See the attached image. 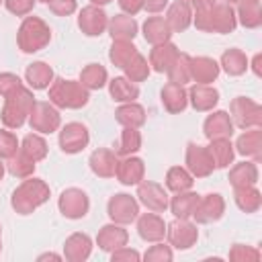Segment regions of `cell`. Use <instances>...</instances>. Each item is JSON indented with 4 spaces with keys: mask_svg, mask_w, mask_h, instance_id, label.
<instances>
[{
    "mask_svg": "<svg viewBox=\"0 0 262 262\" xmlns=\"http://www.w3.org/2000/svg\"><path fill=\"white\" fill-rule=\"evenodd\" d=\"M192 23L203 33H231L237 25L235 12L227 2H215L209 8H201L192 14Z\"/></svg>",
    "mask_w": 262,
    "mask_h": 262,
    "instance_id": "1",
    "label": "cell"
},
{
    "mask_svg": "<svg viewBox=\"0 0 262 262\" xmlns=\"http://www.w3.org/2000/svg\"><path fill=\"white\" fill-rule=\"evenodd\" d=\"M59 213L66 219H82L90 209V199L82 188H66L57 199Z\"/></svg>",
    "mask_w": 262,
    "mask_h": 262,
    "instance_id": "9",
    "label": "cell"
},
{
    "mask_svg": "<svg viewBox=\"0 0 262 262\" xmlns=\"http://www.w3.org/2000/svg\"><path fill=\"white\" fill-rule=\"evenodd\" d=\"M227 4H242V2H260V0H225Z\"/></svg>",
    "mask_w": 262,
    "mask_h": 262,
    "instance_id": "58",
    "label": "cell"
},
{
    "mask_svg": "<svg viewBox=\"0 0 262 262\" xmlns=\"http://www.w3.org/2000/svg\"><path fill=\"white\" fill-rule=\"evenodd\" d=\"M47 141L43 139L41 133H29L25 135V139L20 141V151L25 156H29L33 162H41L47 156Z\"/></svg>",
    "mask_w": 262,
    "mask_h": 262,
    "instance_id": "41",
    "label": "cell"
},
{
    "mask_svg": "<svg viewBox=\"0 0 262 262\" xmlns=\"http://www.w3.org/2000/svg\"><path fill=\"white\" fill-rule=\"evenodd\" d=\"M47 4H49V10L53 14H57V16H70L78 8L76 0H49Z\"/></svg>",
    "mask_w": 262,
    "mask_h": 262,
    "instance_id": "52",
    "label": "cell"
},
{
    "mask_svg": "<svg viewBox=\"0 0 262 262\" xmlns=\"http://www.w3.org/2000/svg\"><path fill=\"white\" fill-rule=\"evenodd\" d=\"M260 61H262V55H260V53H256V55H254V59H252V70H254V74H256V76H260V74H262V70H260Z\"/></svg>",
    "mask_w": 262,
    "mask_h": 262,
    "instance_id": "57",
    "label": "cell"
},
{
    "mask_svg": "<svg viewBox=\"0 0 262 262\" xmlns=\"http://www.w3.org/2000/svg\"><path fill=\"white\" fill-rule=\"evenodd\" d=\"M35 164H37V162H33L29 156H25V154L18 149L12 158H8L6 170H8L12 176H16V178H29V176H33V172H35Z\"/></svg>",
    "mask_w": 262,
    "mask_h": 262,
    "instance_id": "45",
    "label": "cell"
},
{
    "mask_svg": "<svg viewBox=\"0 0 262 262\" xmlns=\"http://www.w3.org/2000/svg\"><path fill=\"white\" fill-rule=\"evenodd\" d=\"M115 119L123 127H135V129H139L145 123V108L141 104H137L135 100L133 102H123L117 108Z\"/></svg>",
    "mask_w": 262,
    "mask_h": 262,
    "instance_id": "33",
    "label": "cell"
},
{
    "mask_svg": "<svg viewBox=\"0 0 262 262\" xmlns=\"http://www.w3.org/2000/svg\"><path fill=\"white\" fill-rule=\"evenodd\" d=\"M29 125L33 131H37L41 135L57 131L61 125V117H59L57 106H53L51 102H45V100H35L31 115H29Z\"/></svg>",
    "mask_w": 262,
    "mask_h": 262,
    "instance_id": "7",
    "label": "cell"
},
{
    "mask_svg": "<svg viewBox=\"0 0 262 262\" xmlns=\"http://www.w3.org/2000/svg\"><path fill=\"white\" fill-rule=\"evenodd\" d=\"M139 258H141L139 252H137V250H131V248H127V246L117 248V250L111 252V260H113V262H137Z\"/></svg>",
    "mask_w": 262,
    "mask_h": 262,
    "instance_id": "53",
    "label": "cell"
},
{
    "mask_svg": "<svg viewBox=\"0 0 262 262\" xmlns=\"http://www.w3.org/2000/svg\"><path fill=\"white\" fill-rule=\"evenodd\" d=\"M203 133L207 139H221V137H231L233 135V123L227 111H213L205 123H203Z\"/></svg>",
    "mask_w": 262,
    "mask_h": 262,
    "instance_id": "17",
    "label": "cell"
},
{
    "mask_svg": "<svg viewBox=\"0 0 262 262\" xmlns=\"http://www.w3.org/2000/svg\"><path fill=\"white\" fill-rule=\"evenodd\" d=\"M178 53H180V49L174 43H170V41L160 43V45H154L151 51H149V66L156 72L164 74V72H168V68L172 66V61L176 59Z\"/></svg>",
    "mask_w": 262,
    "mask_h": 262,
    "instance_id": "28",
    "label": "cell"
},
{
    "mask_svg": "<svg viewBox=\"0 0 262 262\" xmlns=\"http://www.w3.org/2000/svg\"><path fill=\"white\" fill-rule=\"evenodd\" d=\"M92 4H96V6H104V4H108V2H113V0H90Z\"/></svg>",
    "mask_w": 262,
    "mask_h": 262,
    "instance_id": "59",
    "label": "cell"
},
{
    "mask_svg": "<svg viewBox=\"0 0 262 262\" xmlns=\"http://www.w3.org/2000/svg\"><path fill=\"white\" fill-rule=\"evenodd\" d=\"M137 233L143 242H162L166 237V223L154 211L137 215Z\"/></svg>",
    "mask_w": 262,
    "mask_h": 262,
    "instance_id": "16",
    "label": "cell"
},
{
    "mask_svg": "<svg viewBox=\"0 0 262 262\" xmlns=\"http://www.w3.org/2000/svg\"><path fill=\"white\" fill-rule=\"evenodd\" d=\"M35 2L37 0H4V6L8 12H12L16 16H27V14H31Z\"/></svg>",
    "mask_w": 262,
    "mask_h": 262,
    "instance_id": "51",
    "label": "cell"
},
{
    "mask_svg": "<svg viewBox=\"0 0 262 262\" xmlns=\"http://www.w3.org/2000/svg\"><path fill=\"white\" fill-rule=\"evenodd\" d=\"M229 260H233V262H256V260H260V252L252 246L235 244L229 250Z\"/></svg>",
    "mask_w": 262,
    "mask_h": 262,
    "instance_id": "49",
    "label": "cell"
},
{
    "mask_svg": "<svg viewBox=\"0 0 262 262\" xmlns=\"http://www.w3.org/2000/svg\"><path fill=\"white\" fill-rule=\"evenodd\" d=\"M229 182L233 188L252 186L258 182V168L256 162H239L229 170Z\"/></svg>",
    "mask_w": 262,
    "mask_h": 262,
    "instance_id": "36",
    "label": "cell"
},
{
    "mask_svg": "<svg viewBox=\"0 0 262 262\" xmlns=\"http://www.w3.org/2000/svg\"><path fill=\"white\" fill-rule=\"evenodd\" d=\"M0 250H2V231H0Z\"/></svg>",
    "mask_w": 262,
    "mask_h": 262,
    "instance_id": "62",
    "label": "cell"
},
{
    "mask_svg": "<svg viewBox=\"0 0 262 262\" xmlns=\"http://www.w3.org/2000/svg\"><path fill=\"white\" fill-rule=\"evenodd\" d=\"M164 18H166L168 27L172 29V33H182L192 23V6L186 0H174L168 6V12Z\"/></svg>",
    "mask_w": 262,
    "mask_h": 262,
    "instance_id": "21",
    "label": "cell"
},
{
    "mask_svg": "<svg viewBox=\"0 0 262 262\" xmlns=\"http://www.w3.org/2000/svg\"><path fill=\"white\" fill-rule=\"evenodd\" d=\"M78 27H80V31H82L86 37H98V35H102V33L106 31V27H108V16H106V12H104L100 6L88 4V6H84V8L80 10V14H78Z\"/></svg>",
    "mask_w": 262,
    "mask_h": 262,
    "instance_id": "13",
    "label": "cell"
},
{
    "mask_svg": "<svg viewBox=\"0 0 262 262\" xmlns=\"http://www.w3.org/2000/svg\"><path fill=\"white\" fill-rule=\"evenodd\" d=\"M0 2H4V0H0Z\"/></svg>",
    "mask_w": 262,
    "mask_h": 262,
    "instance_id": "64",
    "label": "cell"
},
{
    "mask_svg": "<svg viewBox=\"0 0 262 262\" xmlns=\"http://www.w3.org/2000/svg\"><path fill=\"white\" fill-rule=\"evenodd\" d=\"M221 68L215 59L199 55V57H190V80H194L196 84H211L217 80Z\"/></svg>",
    "mask_w": 262,
    "mask_h": 262,
    "instance_id": "23",
    "label": "cell"
},
{
    "mask_svg": "<svg viewBox=\"0 0 262 262\" xmlns=\"http://www.w3.org/2000/svg\"><path fill=\"white\" fill-rule=\"evenodd\" d=\"M192 184H194L192 174H190L186 168H182V166H172V168L168 170V174H166V188H168L170 192H174V194H176V192L190 190Z\"/></svg>",
    "mask_w": 262,
    "mask_h": 262,
    "instance_id": "39",
    "label": "cell"
},
{
    "mask_svg": "<svg viewBox=\"0 0 262 262\" xmlns=\"http://www.w3.org/2000/svg\"><path fill=\"white\" fill-rule=\"evenodd\" d=\"M49 201V186L41 178H25L12 192L10 205L18 215H29Z\"/></svg>",
    "mask_w": 262,
    "mask_h": 262,
    "instance_id": "2",
    "label": "cell"
},
{
    "mask_svg": "<svg viewBox=\"0 0 262 262\" xmlns=\"http://www.w3.org/2000/svg\"><path fill=\"white\" fill-rule=\"evenodd\" d=\"M168 6V0H143V8L147 12H162L164 8Z\"/></svg>",
    "mask_w": 262,
    "mask_h": 262,
    "instance_id": "55",
    "label": "cell"
},
{
    "mask_svg": "<svg viewBox=\"0 0 262 262\" xmlns=\"http://www.w3.org/2000/svg\"><path fill=\"white\" fill-rule=\"evenodd\" d=\"M233 201L237 205L239 211L244 213H256L262 205V194L260 190L256 188V184L252 186H239V188H233Z\"/></svg>",
    "mask_w": 262,
    "mask_h": 262,
    "instance_id": "35",
    "label": "cell"
},
{
    "mask_svg": "<svg viewBox=\"0 0 262 262\" xmlns=\"http://www.w3.org/2000/svg\"><path fill=\"white\" fill-rule=\"evenodd\" d=\"M92 239L86 233H72L63 244V258L70 262H84L90 258Z\"/></svg>",
    "mask_w": 262,
    "mask_h": 262,
    "instance_id": "25",
    "label": "cell"
},
{
    "mask_svg": "<svg viewBox=\"0 0 262 262\" xmlns=\"http://www.w3.org/2000/svg\"><path fill=\"white\" fill-rule=\"evenodd\" d=\"M51 41V29L49 25L39 18V16H25L20 27H18V33H16V43H18V49L23 53H35V51H41L43 47H47Z\"/></svg>",
    "mask_w": 262,
    "mask_h": 262,
    "instance_id": "5",
    "label": "cell"
},
{
    "mask_svg": "<svg viewBox=\"0 0 262 262\" xmlns=\"http://www.w3.org/2000/svg\"><path fill=\"white\" fill-rule=\"evenodd\" d=\"M90 170L100 176V178H111L115 176V170H117V164H119V156L113 151V149H106V147H98L92 151L90 160Z\"/></svg>",
    "mask_w": 262,
    "mask_h": 262,
    "instance_id": "22",
    "label": "cell"
},
{
    "mask_svg": "<svg viewBox=\"0 0 262 262\" xmlns=\"http://www.w3.org/2000/svg\"><path fill=\"white\" fill-rule=\"evenodd\" d=\"M143 174H145L143 160L141 158H135V156H125L123 160H119L117 170H115L117 180L121 184H125V186L139 184L143 180Z\"/></svg>",
    "mask_w": 262,
    "mask_h": 262,
    "instance_id": "18",
    "label": "cell"
},
{
    "mask_svg": "<svg viewBox=\"0 0 262 262\" xmlns=\"http://www.w3.org/2000/svg\"><path fill=\"white\" fill-rule=\"evenodd\" d=\"M18 149H20V143H18L16 135L8 129H0V160L12 158Z\"/></svg>",
    "mask_w": 262,
    "mask_h": 262,
    "instance_id": "47",
    "label": "cell"
},
{
    "mask_svg": "<svg viewBox=\"0 0 262 262\" xmlns=\"http://www.w3.org/2000/svg\"><path fill=\"white\" fill-rule=\"evenodd\" d=\"M194 10H201V8H209V6H213L217 0H186Z\"/></svg>",
    "mask_w": 262,
    "mask_h": 262,
    "instance_id": "56",
    "label": "cell"
},
{
    "mask_svg": "<svg viewBox=\"0 0 262 262\" xmlns=\"http://www.w3.org/2000/svg\"><path fill=\"white\" fill-rule=\"evenodd\" d=\"M106 84H108L111 98L117 100V102H133L139 96V86L135 82H131L129 78H125V76H117Z\"/></svg>",
    "mask_w": 262,
    "mask_h": 262,
    "instance_id": "32",
    "label": "cell"
},
{
    "mask_svg": "<svg viewBox=\"0 0 262 262\" xmlns=\"http://www.w3.org/2000/svg\"><path fill=\"white\" fill-rule=\"evenodd\" d=\"M4 172H6V168H4V164H2V160H0V180L4 178Z\"/></svg>",
    "mask_w": 262,
    "mask_h": 262,
    "instance_id": "61",
    "label": "cell"
},
{
    "mask_svg": "<svg viewBox=\"0 0 262 262\" xmlns=\"http://www.w3.org/2000/svg\"><path fill=\"white\" fill-rule=\"evenodd\" d=\"M45 258H55V260H59L61 256H55V254H45V256H39V260H45Z\"/></svg>",
    "mask_w": 262,
    "mask_h": 262,
    "instance_id": "60",
    "label": "cell"
},
{
    "mask_svg": "<svg viewBox=\"0 0 262 262\" xmlns=\"http://www.w3.org/2000/svg\"><path fill=\"white\" fill-rule=\"evenodd\" d=\"M23 86L20 78L16 74H10V72H2L0 74V96H10L12 92H16L18 88Z\"/></svg>",
    "mask_w": 262,
    "mask_h": 262,
    "instance_id": "50",
    "label": "cell"
},
{
    "mask_svg": "<svg viewBox=\"0 0 262 262\" xmlns=\"http://www.w3.org/2000/svg\"><path fill=\"white\" fill-rule=\"evenodd\" d=\"M235 18L246 27V29H256L262 25V10L260 2H242L237 4V14Z\"/></svg>",
    "mask_w": 262,
    "mask_h": 262,
    "instance_id": "42",
    "label": "cell"
},
{
    "mask_svg": "<svg viewBox=\"0 0 262 262\" xmlns=\"http://www.w3.org/2000/svg\"><path fill=\"white\" fill-rule=\"evenodd\" d=\"M25 80L33 90H45L53 82V70L45 61H33L25 72Z\"/></svg>",
    "mask_w": 262,
    "mask_h": 262,
    "instance_id": "31",
    "label": "cell"
},
{
    "mask_svg": "<svg viewBox=\"0 0 262 262\" xmlns=\"http://www.w3.org/2000/svg\"><path fill=\"white\" fill-rule=\"evenodd\" d=\"M149 61L137 51L133 57H131V61L123 68V72H125V78H129L131 82H143V80H147V76H149Z\"/></svg>",
    "mask_w": 262,
    "mask_h": 262,
    "instance_id": "46",
    "label": "cell"
},
{
    "mask_svg": "<svg viewBox=\"0 0 262 262\" xmlns=\"http://www.w3.org/2000/svg\"><path fill=\"white\" fill-rule=\"evenodd\" d=\"M137 53V47L133 45V41H113L111 49H108V59L117 66V68H125L131 57Z\"/></svg>",
    "mask_w": 262,
    "mask_h": 262,
    "instance_id": "43",
    "label": "cell"
},
{
    "mask_svg": "<svg viewBox=\"0 0 262 262\" xmlns=\"http://www.w3.org/2000/svg\"><path fill=\"white\" fill-rule=\"evenodd\" d=\"M166 74H168L170 82H174V84H182L184 86L186 82H190V55L178 53Z\"/></svg>",
    "mask_w": 262,
    "mask_h": 262,
    "instance_id": "44",
    "label": "cell"
},
{
    "mask_svg": "<svg viewBox=\"0 0 262 262\" xmlns=\"http://www.w3.org/2000/svg\"><path fill=\"white\" fill-rule=\"evenodd\" d=\"M172 37V29L168 27L164 16H147V20L143 23V39L151 45H160L170 41Z\"/></svg>",
    "mask_w": 262,
    "mask_h": 262,
    "instance_id": "30",
    "label": "cell"
},
{
    "mask_svg": "<svg viewBox=\"0 0 262 262\" xmlns=\"http://www.w3.org/2000/svg\"><path fill=\"white\" fill-rule=\"evenodd\" d=\"M106 213L111 217L113 223H119V225H129L137 219L139 215V203L127 194V192H119V194H113L108 199V205H106Z\"/></svg>",
    "mask_w": 262,
    "mask_h": 262,
    "instance_id": "8",
    "label": "cell"
},
{
    "mask_svg": "<svg viewBox=\"0 0 262 262\" xmlns=\"http://www.w3.org/2000/svg\"><path fill=\"white\" fill-rule=\"evenodd\" d=\"M106 82H108V74L100 63H88L80 72V84L88 90H98L106 86Z\"/></svg>",
    "mask_w": 262,
    "mask_h": 262,
    "instance_id": "40",
    "label": "cell"
},
{
    "mask_svg": "<svg viewBox=\"0 0 262 262\" xmlns=\"http://www.w3.org/2000/svg\"><path fill=\"white\" fill-rule=\"evenodd\" d=\"M90 100V90L80 84V80H63L53 78L49 84V102L57 108H82Z\"/></svg>",
    "mask_w": 262,
    "mask_h": 262,
    "instance_id": "3",
    "label": "cell"
},
{
    "mask_svg": "<svg viewBox=\"0 0 262 262\" xmlns=\"http://www.w3.org/2000/svg\"><path fill=\"white\" fill-rule=\"evenodd\" d=\"M172 258H174L172 246H166V244H160V242H154V246H149L143 254L145 262H170Z\"/></svg>",
    "mask_w": 262,
    "mask_h": 262,
    "instance_id": "48",
    "label": "cell"
},
{
    "mask_svg": "<svg viewBox=\"0 0 262 262\" xmlns=\"http://www.w3.org/2000/svg\"><path fill=\"white\" fill-rule=\"evenodd\" d=\"M225 213V201L221 194L217 192H211V194H205L199 199V205H196V211H194V221L196 223H213V221H219Z\"/></svg>",
    "mask_w": 262,
    "mask_h": 262,
    "instance_id": "15",
    "label": "cell"
},
{
    "mask_svg": "<svg viewBox=\"0 0 262 262\" xmlns=\"http://www.w3.org/2000/svg\"><path fill=\"white\" fill-rule=\"evenodd\" d=\"M88 141H90V133H88L86 125H82V123H76V121L66 123L59 131V147L66 154L82 151L88 145Z\"/></svg>",
    "mask_w": 262,
    "mask_h": 262,
    "instance_id": "14",
    "label": "cell"
},
{
    "mask_svg": "<svg viewBox=\"0 0 262 262\" xmlns=\"http://www.w3.org/2000/svg\"><path fill=\"white\" fill-rule=\"evenodd\" d=\"M229 117L231 123L237 125L239 129H252L262 125V106L254 102L252 98L237 96L229 104Z\"/></svg>",
    "mask_w": 262,
    "mask_h": 262,
    "instance_id": "6",
    "label": "cell"
},
{
    "mask_svg": "<svg viewBox=\"0 0 262 262\" xmlns=\"http://www.w3.org/2000/svg\"><path fill=\"white\" fill-rule=\"evenodd\" d=\"M117 2L123 14H129V16H135L139 10H143V0H117Z\"/></svg>",
    "mask_w": 262,
    "mask_h": 262,
    "instance_id": "54",
    "label": "cell"
},
{
    "mask_svg": "<svg viewBox=\"0 0 262 262\" xmlns=\"http://www.w3.org/2000/svg\"><path fill=\"white\" fill-rule=\"evenodd\" d=\"M199 199H201V194L190 192V190L176 192V194L170 199L168 207H170V211L174 213L176 219H190V217L194 215V211H196Z\"/></svg>",
    "mask_w": 262,
    "mask_h": 262,
    "instance_id": "29",
    "label": "cell"
},
{
    "mask_svg": "<svg viewBox=\"0 0 262 262\" xmlns=\"http://www.w3.org/2000/svg\"><path fill=\"white\" fill-rule=\"evenodd\" d=\"M166 237L168 244L176 250H188L196 244L199 239V229L194 223L188 219H174L172 223L166 225Z\"/></svg>",
    "mask_w": 262,
    "mask_h": 262,
    "instance_id": "10",
    "label": "cell"
},
{
    "mask_svg": "<svg viewBox=\"0 0 262 262\" xmlns=\"http://www.w3.org/2000/svg\"><path fill=\"white\" fill-rule=\"evenodd\" d=\"M141 147V133L135 127H123L117 145H115V154L117 156H133L135 151H139Z\"/></svg>",
    "mask_w": 262,
    "mask_h": 262,
    "instance_id": "38",
    "label": "cell"
},
{
    "mask_svg": "<svg viewBox=\"0 0 262 262\" xmlns=\"http://www.w3.org/2000/svg\"><path fill=\"white\" fill-rule=\"evenodd\" d=\"M137 199L147 211H154V213H164L170 203L166 188L154 180H141L137 184Z\"/></svg>",
    "mask_w": 262,
    "mask_h": 262,
    "instance_id": "11",
    "label": "cell"
},
{
    "mask_svg": "<svg viewBox=\"0 0 262 262\" xmlns=\"http://www.w3.org/2000/svg\"><path fill=\"white\" fill-rule=\"evenodd\" d=\"M219 68H223V72L229 74V76H242L248 70V57H246V53L242 49L231 47V49L223 51Z\"/></svg>",
    "mask_w": 262,
    "mask_h": 262,
    "instance_id": "37",
    "label": "cell"
},
{
    "mask_svg": "<svg viewBox=\"0 0 262 262\" xmlns=\"http://www.w3.org/2000/svg\"><path fill=\"white\" fill-rule=\"evenodd\" d=\"M186 92H188V102L199 113H209L219 102V92L211 84H194Z\"/></svg>",
    "mask_w": 262,
    "mask_h": 262,
    "instance_id": "19",
    "label": "cell"
},
{
    "mask_svg": "<svg viewBox=\"0 0 262 262\" xmlns=\"http://www.w3.org/2000/svg\"><path fill=\"white\" fill-rule=\"evenodd\" d=\"M33 104H35V96H33L31 88H27V86H20L16 92L6 96L2 113H0L4 127L6 129H20L29 121Z\"/></svg>",
    "mask_w": 262,
    "mask_h": 262,
    "instance_id": "4",
    "label": "cell"
},
{
    "mask_svg": "<svg viewBox=\"0 0 262 262\" xmlns=\"http://www.w3.org/2000/svg\"><path fill=\"white\" fill-rule=\"evenodd\" d=\"M211 143L207 145L209 149V156L215 164V168H227L231 162H233V156H235V149L229 141V137H221V139H209Z\"/></svg>",
    "mask_w": 262,
    "mask_h": 262,
    "instance_id": "34",
    "label": "cell"
},
{
    "mask_svg": "<svg viewBox=\"0 0 262 262\" xmlns=\"http://www.w3.org/2000/svg\"><path fill=\"white\" fill-rule=\"evenodd\" d=\"M235 151L258 162V160L262 158V131H260V127L246 129V131L237 137Z\"/></svg>",
    "mask_w": 262,
    "mask_h": 262,
    "instance_id": "26",
    "label": "cell"
},
{
    "mask_svg": "<svg viewBox=\"0 0 262 262\" xmlns=\"http://www.w3.org/2000/svg\"><path fill=\"white\" fill-rule=\"evenodd\" d=\"M127 239H129V233L119 223L102 225L98 235H96V244L102 252H113L117 248H123V246H127Z\"/></svg>",
    "mask_w": 262,
    "mask_h": 262,
    "instance_id": "20",
    "label": "cell"
},
{
    "mask_svg": "<svg viewBox=\"0 0 262 262\" xmlns=\"http://www.w3.org/2000/svg\"><path fill=\"white\" fill-rule=\"evenodd\" d=\"M37 2H45V4H47V2H49V0H37Z\"/></svg>",
    "mask_w": 262,
    "mask_h": 262,
    "instance_id": "63",
    "label": "cell"
},
{
    "mask_svg": "<svg viewBox=\"0 0 262 262\" xmlns=\"http://www.w3.org/2000/svg\"><path fill=\"white\" fill-rule=\"evenodd\" d=\"M160 96H162L164 108L168 113H172V115L182 113L186 108V104H188V92H186V88L182 84H174V82L164 84Z\"/></svg>",
    "mask_w": 262,
    "mask_h": 262,
    "instance_id": "24",
    "label": "cell"
},
{
    "mask_svg": "<svg viewBox=\"0 0 262 262\" xmlns=\"http://www.w3.org/2000/svg\"><path fill=\"white\" fill-rule=\"evenodd\" d=\"M186 170L192 174V178H207L213 174L215 164L209 156L207 145H199L194 141L186 145Z\"/></svg>",
    "mask_w": 262,
    "mask_h": 262,
    "instance_id": "12",
    "label": "cell"
},
{
    "mask_svg": "<svg viewBox=\"0 0 262 262\" xmlns=\"http://www.w3.org/2000/svg\"><path fill=\"white\" fill-rule=\"evenodd\" d=\"M108 33L113 41H133L137 35V20L129 14H115L108 20Z\"/></svg>",
    "mask_w": 262,
    "mask_h": 262,
    "instance_id": "27",
    "label": "cell"
}]
</instances>
